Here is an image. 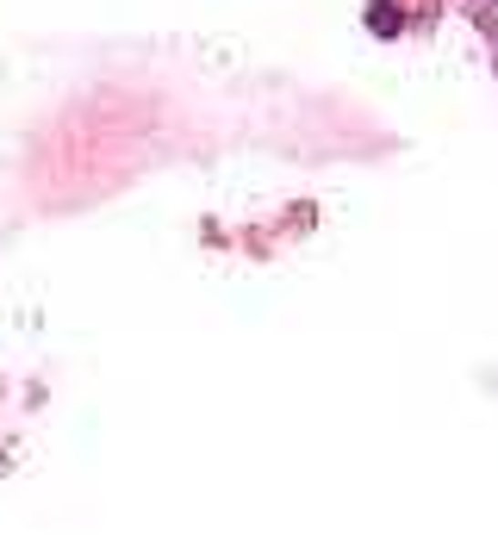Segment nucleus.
<instances>
[{
  "label": "nucleus",
  "instance_id": "1",
  "mask_svg": "<svg viewBox=\"0 0 498 535\" xmlns=\"http://www.w3.org/2000/svg\"><path fill=\"white\" fill-rule=\"evenodd\" d=\"M368 32L392 37V32H399V13H392V6H368Z\"/></svg>",
  "mask_w": 498,
  "mask_h": 535
}]
</instances>
